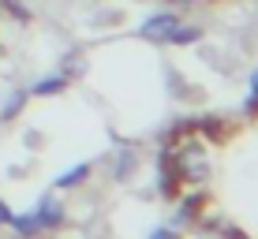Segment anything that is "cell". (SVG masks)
Segmentation results:
<instances>
[{"instance_id":"obj_1","label":"cell","mask_w":258,"mask_h":239,"mask_svg":"<svg viewBox=\"0 0 258 239\" xmlns=\"http://www.w3.org/2000/svg\"><path fill=\"white\" fill-rule=\"evenodd\" d=\"M176 172L183 176V180L191 183H202V176H206V153H202L199 146H187L176 153Z\"/></svg>"},{"instance_id":"obj_2","label":"cell","mask_w":258,"mask_h":239,"mask_svg":"<svg viewBox=\"0 0 258 239\" xmlns=\"http://www.w3.org/2000/svg\"><path fill=\"white\" fill-rule=\"evenodd\" d=\"M176 26H180V19H176L172 12H161V15H154V19L142 23L139 34H142V38H150V41H168L176 34Z\"/></svg>"},{"instance_id":"obj_3","label":"cell","mask_w":258,"mask_h":239,"mask_svg":"<svg viewBox=\"0 0 258 239\" xmlns=\"http://www.w3.org/2000/svg\"><path fill=\"white\" fill-rule=\"evenodd\" d=\"M199 38H202L199 26H176V34L168 41H172V45H187V41H199Z\"/></svg>"},{"instance_id":"obj_4","label":"cell","mask_w":258,"mask_h":239,"mask_svg":"<svg viewBox=\"0 0 258 239\" xmlns=\"http://www.w3.org/2000/svg\"><path fill=\"white\" fill-rule=\"evenodd\" d=\"M86 172H90V168H86V165H79V168H71V172H64L56 183H60V187H75L79 180H86Z\"/></svg>"},{"instance_id":"obj_5","label":"cell","mask_w":258,"mask_h":239,"mask_svg":"<svg viewBox=\"0 0 258 239\" xmlns=\"http://www.w3.org/2000/svg\"><path fill=\"white\" fill-rule=\"evenodd\" d=\"M19 109H23V90H19V94H12V97H8V101H4V109H0V116H4V120H12L15 112H19Z\"/></svg>"},{"instance_id":"obj_6","label":"cell","mask_w":258,"mask_h":239,"mask_svg":"<svg viewBox=\"0 0 258 239\" xmlns=\"http://www.w3.org/2000/svg\"><path fill=\"white\" fill-rule=\"evenodd\" d=\"M56 90H64V78H41L38 86H34V94H56Z\"/></svg>"},{"instance_id":"obj_7","label":"cell","mask_w":258,"mask_h":239,"mask_svg":"<svg viewBox=\"0 0 258 239\" xmlns=\"http://www.w3.org/2000/svg\"><path fill=\"white\" fill-rule=\"evenodd\" d=\"M254 105H258V71L251 75V105H247V109H254Z\"/></svg>"},{"instance_id":"obj_8","label":"cell","mask_w":258,"mask_h":239,"mask_svg":"<svg viewBox=\"0 0 258 239\" xmlns=\"http://www.w3.org/2000/svg\"><path fill=\"white\" fill-rule=\"evenodd\" d=\"M150 239H180V235H176V232H168V228H157V232L150 235Z\"/></svg>"},{"instance_id":"obj_9","label":"cell","mask_w":258,"mask_h":239,"mask_svg":"<svg viewBox=\"0 0 258 239\" xmlns=\"http://www.w3.org/2000/svg\"><path fill=\"white\" fill-rule=\"evenodd\" d=\"M0 224H12V209H8L4 202H0Z\"/></svg>"},{"instance_id":"obj_10","label":"cell","mask_w":258,"mask_h":239,"mask_svg":"<svg viewBox=\"0 0 258 239\" xmlns=\"http://www.w3.org/2000/svg\"><path fill=\"white\" fill-rule=\"evenodd\" d=\"M172 4H195V0H172Z\"/></svg>"}]
</instances>
